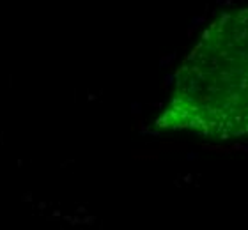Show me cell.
Masks as SVG:
<instances>
[{
	"label": "cell",
	"instance_id": "cell-2",
	"mask_svg": "<svg viewBox=\"0 0 248 230\" xmlns=\"http://www.w3.org/2000/svg\"><path fill=\"white\" fill-rule=\"evenodd\" d=\"M131 108H133V112H135V113H138V112H140V105H137V103H135Z\"/></svg>",
	"mask_w": 248,
	"mask_h": 230
},
{
	"label": "cell",
	"instance_id": "cell-1",
	"mask_svg": "<svg viewBox=\"0 0 248 230\" xmlns=\"http://www.w3.org/2000/svg\"><path fill=\"white\" fill-rule=\"evenodd\" d=\"M197 152H191V154H186V159H197Z\"/></svg>",
	"mask_w": 248,
	"mask_h": 230
}]
</instances>
